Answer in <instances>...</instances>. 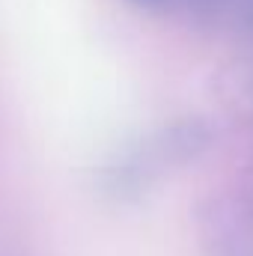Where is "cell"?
<instances>
[{
	"label": "cell",
	"mask_w": 253,
	"mask_h": 256,
	"mask_svg": "<svg viewBox=\"0 0 253 256\" xmlns=\"http://www.w3.org/2000/svg\"><path fill=\"white\" fill-rule=\"evenodd\" d=\"M212 140L214 131L202 116L170 120L122 146L98 170V188L110 200H137L164 176V170L202 158Z\"/></svg>",
	"instance_id": "1"
},
{
	"label": "cell",
	"mask_w": 253,
	"mask_h": 256,
	"mask_svg": "<svg viewBox=\"0 0 253 256\" xmlns=\"http://www.w3.org/2000/svg\"><path fill=\"white\" fill-rule=\"evenodd\" d=\"M126 3L134 6V9H140V12H170L182 0H126Z\"/></svg>",
	"instance_id": "2"
},
{
	"label": "cell",
	"mask_w": 253,
	"mask_h": 256,
	"mask_svg": "<svg viewBox=\"0 0 253 256\" xmlns=\"http://www.w3.org/2000/svg\"><path fill=\"white\" fill-rule=\"evenodd\" d=\"M196 3H208V0H196Z\"/></svg>",
	"instance_id": "3"
}]
</instances>
